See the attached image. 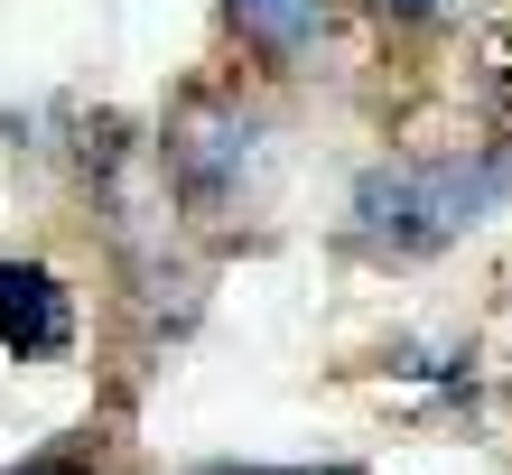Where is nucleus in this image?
Returning <instances> with one entry per match:
<instances>
[{
  "label": "nucleus",
  "mask_w": 512,
  "mask_h": 475,
  "mask_svg": "<svg viewBox=\"0 0 512 475\" xmlns=\"http://www.w3.org/2000/svg\"><path fill=\"white\" fill-rule=\"evenodd\" d=\"M512 196V150H447V159H391L354 187V243L419 261L457 243L466 224H485Z\"/></svg>",
  "instance_id": "obj_1"
},
{
  "label": "nucleus",
  "mask_w": 512,
  "mask_h": 475,
  "mask_svg": "<svg viewBox=\"0 0 512 475\" xmlns=\"http://www.w3.org/2000/svg\"><path fill=\"white\" fill-rule=\"evenodd\" d=\"M159 168H168V196L187 205L196 224H233L261 196V177H270V131L243 103H224V94H187L168 112Z\"/></svg>",
  "instance_id": "obj_2"
},
{
  "label": "nucleus",
  "mask_w": 512,
  "mask_h": 475,
  "mask_svg": "<svg viewBox=\"0 0 512 475\" xmlns=\"http://www.w3.org/2000/svg\"><path fill=\"white\" fill-rule=\"evenodd\" d=\"M0 345H10L19 364H47V354L75 345V299L38 261H0Z\"/></svg>",
  "instance_id": "obj_3"
},
{
  "label": "nucleus",
  "mask_w": 512,
  "mask_h": 475,
  "mask_svg": "<svg viewBox=\"0 0 512 475\" xmlns=\"http://www.w3.org/2000/svg\"><path fill=\"white\" fill-rule=\"evenodd\" d=\"M224 19L243 28V47H261L270 66H308L326 38V0H224Z\"/></svg>",
  "instance_id": "obj_4"
},
{
  "label": "nucleus",
  "mask_w": 512,
  "mask_h": 475,
  "mask_svg": "<svg viewBox=\"0 0 512 475\" xmlns=\"http://www.w3.org/2000/svg\"><path fill=\"white\" fill-rule=\"evenodd\" d=\"M475 103L494 112V122H512V19H485L475 28Z\"/></svg>",
  "instance_id": "obj_5"
},
{
  "label": "nucleus",
  "mask_w": 512,
  "mask_h": 475,
  "mask_svg": "<svg viewBox=\"0 0 512 475\" xmlns=\"http://www.w3.org/2000/svg\"><path fill=\"white\" fill-rule=\"evenodd\" d=\"M10 475H84V466H66V457H38V466H10Z\"/></svg>",
  "instance_id": "obj_6"
}]
</instances>
